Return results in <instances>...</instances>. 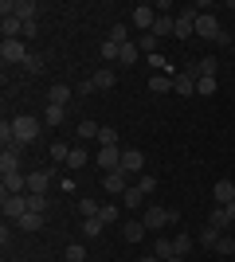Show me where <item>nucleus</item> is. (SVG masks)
I'll use <instances>...</instances> for the list:
<instances>
[{"mask_svg": "<svg viewBox=\"0 0 235 262\" xmlns=\"http://www.w3.org/2000/svg\"><path fill=\"white\" fill-rule=\"evenodd\" d=\"M24 71H28V75H39V71H44V59H39V55H28Z\"/></svg>", "mask_w": 235, "mask_h": 262, "instance_id": "43", "label": "nucleus"}, {"mask_svg": "<svg viewBox=\"0 0 235 262\" xmlns=\"http://www.w3.org/2000/svg\"><path fill=\"white\" fill-rule=\"evenodd\" d=\"M55 172H59V168H39V172H32V176H28V192H32V196H47V188H51Z\"/></svg>", "mask_w": 235, "mask_h": 262, "instance_id": "7", "label": "nucleus"}, {"mask_svg": "<svg viewBox=\"0 0 235 262\" xmlns=\"http://www.w3.org/2000/svg\"><path fill=\"white\" fill-rule=\"evenodd\" d=\"M216 67H220V63H216L212 55H204V59L192 67V71H196V78H216Z\"/></svg>", "mask_w": 235, "mask_h": 262, "instance_id": "21", "label": "nucleus"}, {"mask_svg": "<svg viewBox=\"0 0 235 262\" xmlns=\"http://www.w3.org/2000/svg\"><path fill=\"white\" fill-rule=\"evenodd\" d=\"M67 102H71V86L67 82H55V86L47 90V106H63L67 110Z\"/></svg>", "mask_w": 235, "mask_h": 262, "instance_id": "13", "label": "nucleus"}, {"mask_svg": "<svg viewBox=\"0 0 235 262\" xmlns=\"http://www.w3.org/2000/svg\"><path fill=\"white\" fill-rule=\"evenodd\" d=\"M12 16L20 24H32L35 16H39V4H35V0H16V4H12Z\"/></svg>", "mask_w": 235, "mask_h": 262, "instance_id": "10", "label": "nucleus"}, {"mask_svg": "<svg viewBox=\"0 0 235 262\" xmlns=\"http://www.w3.org/2000/svg\"><path fill=\"white\" fill-rule=\"evenodd\" d=\"M102 188H106L110 196H118V200H122V192L130 188V176H125L122 168H114V172H106V176H102Z\"/></svg>", "mask_w": 235, "mask_h": 262, "instance_id": "9", "label": "nucleus"}, {"mask_svg": "<svg viewBox=\"0 0 235 262\" xmlns=\"http://www.w3.org/2000/svg\"><path fill=\"white\" fill-rule=\"evenodd\" d=\"M137 59H141V47H137V43H125L122 51H118V63H122V67H134Z\"/></svg>", "mask_w": 235, "mask_h": 262, "instance_id": "22", "label": "nucleus"}, {"mask_svg": "<svg viewBox=\"0 0 235 262\" xmlns=\"http://www.w3.org/2000/svg\"><path fill=\"white\" fill-rule=\"evenodd\" d=\"M122 172L130 176V180H137V176L145 172V157H141V149H122Z\"/></svg>", "mask_w": 235, "mask_h": 262, "instance_id": "6", "label": "nucleus"}, {"mask_svg": "<svg viewBox=\"0 0 235 262\" xmlns=\"http://www.w3.org/2000/svg\"><path fill=\"white\" fill-rule=\"evenodd\" d=\"M208 227H216V231H220V235H224V231L231 227V219H227V211H224V208H216L212 215H208Z\"/></svg>", "mask_w": 235, "mask_h": 262, "instance_id": "23", "label": "nucleus"}, {"mask_svg": "<svg viewBox=\"0 0 235 262\" xmlns=\"http://www.w3.org/2000/svg\"><path fill=\"white\" fill-rule=\"evenodd\" d=\"M231 235H235V227H231Z\"/></svg>", "mask_w": 235, "mask_h": 262, "instance_id": "48", "label": "nucleus"}, {"mask_svg": "<svg viewBox=\"0 0 235 262\" xmlns=\"http://www.w3.org/2000/svg\"><path fill=\"white\" fill-rule=\"evenodd\" d=\"M216 243H220V231H216V227H204L200 231V247H216Z\"/></svg>", "mask_w": 235, "mask_h": 262, "instance_id": "40", "label": "nucleus"}, {"mask_svg": "<svg viewBox=\"0 0 235 262\" xmlns=\"http://www.w3.org/2000/svg\"><path fill=\"white\" fill-rule=\"evenodd\" d=\"M16 227H20V231H39V227H44V215H39V211H28Z\"/></svg>", "mask_w": 235, "mask_h": 262, "instance_id": "27", "label": "nucleus"}, {"mask_svg": "<svg viewBox=\"0 0 235 262\" xmlns=\"http://www.w3.org/2000/svg\"><path fill=\"white\" fill-rule=\"evenodd\" d=\"M149 90H153V94H165V90H173V78L168 75H149Z\"/></svg>", "mask_w": 235, "mask_h": 262, "instance_id": "28", "label": "nucleus"}, {"mask_svg": "<svg viewBox=\"0 0 235 262\" xmlns=\"http://www.w3.org/2000/svg\"><path fill=\"white\" fill-rule=\"evenodd\" d=\"M12 129H16V141L20 145H32L35 137H39V121H35L32 114H20V118L12 121Z\"/></svg>", "mask_w": 235, "mask_h": 262, "instance_id": "3", "label": "nucleus"}, {"mask_svg": "<svg viewBox=\"0 0 235 262\" xmlns=\"http://www.w3.org/2000/svg\"><path fill=\"white\" fill-rule=\"evenodd\" d=\"M82 164H87V149H82V145H75V149H71V157H67V168H82Z\"/></svg>", "mask_w": 235, "mask_h": 262, "instance_id": "34", "label": "nucleus"}, {"mask_svg": "<svg viewBox=\"0 0 235 262\" xmlns=\"http://www.w3.org/2000/svg\"><path fill=\"white\" fill-rule=\"evenodd\" d=\"M98 219H102V223H118V219H122V208H118V204H102Z\"/></svg>", "mask_w": 235, "mask_h": 262, "instance_id": "32", "label": "nucleus"}, {"mask_svg": "<svg viewBox=\"0 0 235 262\" xmlns=\"http://www.w3.org/2000/svg\"><path fill=\"white\" fill-rule=\"evenodd\" d=\"M75 94H82V98H87V94H94V82H90V78H87V82H78Z\"/></svg>", "mask_w": 235, "mask_h": 262, "instance_id": "44", "label": "nucleus"}, {"mask_svg": "<svg viewBox=\"0 0 235 262\" xmlns=\"http://www.w3.org/2000/svg\"><path fill=\"white\" fill-rule=\"evenodd\" d=\"M106 39H110V43H118V47H125V43H130V28H125V24H114Z\"/></svg>", "mask_w": 235, "mask_h": 262, "instance_id": "26", "label": "nucleus"}, {"mask_svg": "<svg viewBox=\"0 0 235 262\" xmlns=\"http://www.w3.org/2000/svg\"><path fill=\"white\" fill-rule=\"evenodd\" d=\"M173 247H177V254L184 258V254L192 251V235H177V239H173Z\"/></svg>", "mask_w": 235, "mask_h": 262, "instance_id": "41", "label": "nucleus"}, {"mask_svg": "<svg viewBox=\"0 0 235 262\" xmlns=\"http://www.w3.org/2000/svg\"><path fill=\"white\" fill-rule=\"evenodd\" d=\"M137 188H141V192H145V196H153V192H157V176L141 172V176H137Z\"/></svg>", "mask_w": 235, "mask_h": 262, "instance_id": "37", "label": "nucleus"}, {"mask_svg": "<svg viewBox=\"0 0 235 262\" xmlns=\"http://www.w3.org/2000/svg\"><path fill=\"white\" fill-rule=\"evenodd\" d=\"M212 251L224 254V258H235V235H220V243H216Z\"/></svg>", "mask_w": 235, "mask_h": 262, "instance_id": "25", "label": "nucleus"}, {"mask_svg": "<svg viewBox=\"0 0 235 262\" xmlns=\"http://www.w3.org/2000/svg\"><path fill=\"white\" fill-rule=\"evenodd\" d=\"M165 262H184V258H180V254H173V258H165Z\"/></svg>", "mask_w": 235, "mask_h": 262, "instance_id": "47", "label": "nucleus"}, {"mask_svg": "<svg viewBox=\"0 0 235 262\" xmlns=\"http://www.w3.org/2000/svg\"><path fill=\"white\" fill-rule=\"evenodd\" d=\"M231 35H235V32H231Z\"/></svg>", "mask_w": 235, "mask_h": 262, "instance_id": "49", "label": "nucleus"}, {"mask_svg": "<svg viewBox=\"0 0 235 262\" xmlns=\"http://www.w3.org/2000/svg\"><path fill=\"white\" fill-rule=\"evenodd\" d=\"M212 196H216L220 208H227V204H235V184H231V180H220V184L212 188Z\"/></svg>", "mask_w": 235, "mask_h": 262, "instance_id": "16", "label": "nucleus"}, {"mask_svg": "<svg viewBox=\"0 0 235 262\" xmlns=\"http://www.w3.org/2000/svg\"><path fill=\"white\" fill-rule=\"evenodd\" d=\"M177 219H180L177 208H157V204H149V208H145V227L149 231H161L165 223H177Z\"/></svg>", "mask_w": 235, "mask_h": 262, "instance_id": "1", "label": "nucleus"}, {"mask_svg": "<svg viewBox=\"0 0 235 262\" xmlns=\"http://www.w3.org/2000/svg\"><path fill=\"white\" fill-rule=\"evenodd\" d=\"M78 211H82V219H94L102 211V204L98 200H78Z\"/></svg>", "mask_w": 235, "mask_h": 262, "instance_id": "33", "label": "nucleus"}, {"mask_svg": "<svg viewBox=\"0 0 235 262\" xmlns=\"http://www.w3.org/2000/svg\"><path fill=\"white\" fill-rule=\"evenodd\" d=\"M63 118H67V110H63V106H47L44 110V121H47V125H63Z\"/></svg>", "mask_w": 235, "mask_h": 262, "instance_id": "31", "label": "nucleus"}, {"mask_svg": "<svg viewBox=\"0 0 235 262\" xmlns=\"http://www.w3.org/2000/svg\"><path fill=\"white\" fill-rule=\"evenodd\" d=\"M28 43H24V39H4V43H0V59H4V67H12V63H28Z\"/></svg>", "mask_w": 235, "mask_h": 262, "instance_id": "2", "label": "nucleus"}, {"mask_svg": "<svg viewBox=\"0 0 235 262\" xmlns=\"http://www.w3.org/2000/svg\"><path fill=\"white\" fill-rule=\"evenodd\" d=\"M102 227H106V223H102L98 215H94V219H82V235H87V239H98Z\"/></svg>", "mask_w": 235, "mask_h": 262, "instance_id": "30", "label": "nucleus"}, {"mask_svg": "<svg viewBox=\"0 0 235 262\" xmlns=\"http://www.w3.org/2000/svg\"><path fill=\"white\" fill-rule=\"evenodd\" d=\"M137 262H161V258H157V254H145V258H137Z\"/></svg>", "mask_w": 235, "mask_h": 262, "instance_id": "46", "label": "nucleus"}, {"mask_svg": "<svg viewBox=\"0 0 235 262\" xmlns=\"http://www.w3.org/2000/svg\"><path fill=\"white\" fill-rule=\"evenodd\" d=\"M173 254H177L173 239H165V235H161V239H157V258H173Z\"/></svg>", "mask_w": 235, "mask_h": 262, "instance_id": "36", "label": "nucleus"}, {"mask_svg": "<svg viewBox=\"0 0 235 262\" xmlns=\"http://www.w3.org/2000/svg\"><path fill=\"white\" fill-rule=\"evenodd\" d=\"M98 168L114 172V168H122V149L114 145V149H98Z\"/></svg>", "mask_w": 235, "mask_h": 262, "instance_id": "12", "label": "nucleus"}, {"mask_svg": "<svg viewBox=\"0 0 235 262\" xmlns=\"http://www.w3.org/2000/svg\"><path fill=\"white\" fill-rule=\"evenodd\" d=\"M67 262H87V247H82V243H71L67 247Z\"/></svg>", "mask_w": 235, "mask_h": 262, "instance_id": "38", "label": "nucleus"}, {"mask_svg": "<svg viewBox=\"0 0 235 262\" xmlns=\"http://www.w3.org/2000/svg\"><path fill=\"white\" fill-rule=\"evenodd\" d=\"M153 24H157V8L153 4H137L134 8V28L145 35V32H153Z\"/></svg>", "mask_w": 235, "mask_h": 262, "instance_id": "8", "label": "nucleus"}, {"mask_svg": "<svg viewBox=\"0 0 235 262\" xmlns=\"http://www.w3.org/2000/svg\"><path fill=\"white\" fill-rule=\"evenodd\" d=\"M114 145H118V129H114V125H102L98 129V149H114Z\"/></svg>", "mask_w": 235, "mask_h": 262, "instance_id": "24", "label": "nucleus"}, {"mask_svg": "<svg viewBox=\"0 0 235 262\" xmlns=\"http://www.w3.org/2000/svg\"><path fill=\"white\" fill-rule=\"evenodd\" d=\"M141 204H145V192H141V188H137V184H130V188H125V192H122V208L137 211V208H141Z\"/></svg>", "mask_w": 235, "mask_h": 262, "instance_id": "17", "label": "nucleus"}, {"mask_svg": "<svg viewBox=\"0 0 235 262\" xmlns=\"http://www.w3.org/2000/svg\"><path fill=\"white\" fill-rule=\"evenodd\" d=\"M44 208H47V196H32V192H28V211H39V215H44Z\"/></svg>", "mask_w": 235, "mask_h": 262, "instance_id": "42", "label": "nucleus"}, {"mask_svg": "<svg viewBox=\"0 0 235 262\" xmlns=\"http://www.w3.org/2000/svg\"><path fill=\"white\" fill-rule=\"evenodd\" d=\"M35 32H39V24H35V20L24 24V39H35Z\"/></svg>", "mask_w": 235, "mask_h": 262, "instance_id": "45", "label": "nucleus"}, {"mask_svg": "<svg viewBox=\"0 0 235 262\" xmlns=\"http://www.w3.org/2000/svg\"><path fill=\"white\" fill-rule=\"evenodd\" d=\"M90 82H94V90H110L114 82H118V75H114V67H102V71L90 75Z\"/></svg>", "mask_w": 235, "mask_h": 262, "instance_id": "18", "label": "nucleus"}, {"mask_svg": "<svg viewBox=\"0 0 235 262\" xmlns=\"http://www.w3.org/2000/svg\"><path fill=\"white\" fill-rule=\"evenodd\" d=\"M137 47H141V51H145V55H157V47H161V39H157L153 32H145V35H137Z\"/></svg>", "mask_w": 235, "mask_h": 262, "instance_id": "29", "label": "nucleus"}, {"mask_svg": "<svg viewBox=\"0 0 235 262\" xmlns=\"http://www.w3.org/2000/svg\"><path fill=\"white\" fill-rule=\"evenodd\" d=\"M98 129H102L98 121H78V125H75V137H78V141H98Z\"/></svg>", "mask_w": 235, "mask_h": 262, "instance_id": "19", "label": "nucleus"}, {"mask_svg": "<svg viewBox=\"0 0 235 262\" xmlns=\"http://www.w3.org/2000/svg\"><path fill=\"white\" fill-rule=\"evenodd\" d=\"M220 32H224V28H220V20H216V12H200V16H196V39H212L216 43Z\"/></svg>", "mask_w": 235, "mask_h": 262, "instance_id": "5", "label": "nucleus"}, {"mask_svg": "<svg viewBox=\"0 0 235 262\" xmlns=\"http://www.w3.org/2000/svg\"><path fill=\"white\" fill-rule=\"evenodd\" d=\"M0 172H4V176L20 172V153H16V149H4V153H0Z\"/></svg>", "mask_w": 235, "mask_h": 262, "instance_id": "20", "label": "nucleus"}, {"mask_svg": "<svg viewBox=\"0 0 235 262\" xmlns=\"http://www.w3.org/2000/svg\"><path fill=\"white\" fill-rule=\"evenodd\" d=\"M216 86H220L216 78H196V94H204V98H212V94H216Z\"/></svg>", "mask_w": 235, "mask_h": 262, "instance_id": "35", "label": "nucleus"}, {"mask_svg": "<svg viewBox=\"0 0 235 262\" xmlns=\"http://www.w3.org/2000/svg\"><path fill=\"white\" fill-rule=\"evenodd\" d=\"M0 208H4V219H8V223H20V219L28 215V192H24V196H8V192H4Z\"/></svg>", "mask_w": 235, "mask_h": 262, "instance_id": "4", "label": "nucleus"}, {"mask_svg": "<svg viewBox=\"0 0 235 262\" xmlns=\"http://www.w3.org/2000/svg\"><path fill=\"white\" fill-rule=\"evenodd\" d=\"M145 219H125V223H122V239L125 243H141V239H145Z\"/></svg>", "mask_w": 235, "mask_h": 262, "instance_id": "11", "label": "nucleus"}, {"mask_svg": "<svg viewBox=\"0 0 235 262\" xmlns=\"http://www.w3.org/2000/svg\"><path fill=\"white\" fill-rule=\"evenodd\" d=\"M4 192H8V196H24V192H28V176L24 172H8L4 176Z\"/></svg>", "mask_w": 235, "mask_h": 262, "instance_id": "14", "label": "nucleus"}, {"mask_svg": "<svg viewBox=\"0 0 235 262\" xmlns=\"http://www.w3.org/2000/svg\"><path fill=\"white\" fill-rule=\"evenodd\" d=\"M173 90H177V94H184V98H188V94H196V71H188V75H173Z\"/></svg>", "mask_w": 235, "mask_h": 262, "instance_id": "15", "label": "nucleus"}, {"mask_svg": "<svg viewBox=\"0 0 235 262\" xmlns=\"http://www.w3.org/2000/svg\"><path fill=\"white\" fill-rule=\"evenodd\" d=\"M118 51H122V47L106 39V43H102V63H118Z\"/></svg>", "mask_w": 235, "mask_h": 262, "instance_id": "39", "label": "nucleus"}]
</instances>
